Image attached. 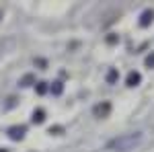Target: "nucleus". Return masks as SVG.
<instances>
[{
  "instance_id": "6",
  "label": "nucleus",
  "mask_w": 154,
  "mask_h": 152,
  "mask_svg": "<svg viewBox=\"0 0 154 152\" xmlns=\"http://www.w3.org/2000/svg\"><path fill=\"white\" fill-rule=\"evenodd\" d=\"M43 119H45V111L43 109H35L33 111V121L35 123H43Z\"/></svg>"
},
{
  "instance_id": "2",
  "label": "nucleus",
  "mask_w": 154,
  "mask_h": 152,
  "mask_svg": "<svg viewBox=\"0 0 154 152\" xmlns=\"http://www.w3.org/2000/svg\"><path fill=\"white\" fill-rule=\"evenodd\" d=\"M25 132H27L25 126H12V128H8V138L14 140V142H19V140L25 138Z\"/></svg>"
},
{
  "instance_id": "13",
  "label": "nucleus",
  "mask_w": 154,
  "mask_h": 152,
  "mask_svg": "<svg viewBox=\"0 0 154 152\" xmlns=\"http://www.w3.org/2000/svg\"><path fill=\"white\" fill-rule=\"evenodd\" d=\"M0 152H8V150H4V148H0Z\"/></svg>"
},
{
  "instance_id": "4",
  "label": "nucleus",
  "mask_w": 154,
  "mask_h": 152,
  "mask_svg": "<svg viewBox=\"0 0 154 152\" xmlns=\"http://www.w3.org/2000/svg\"><path fill=\"white\" fill-rule=\"evenodd\" d=\"M140 80H142V76H140L138 72H130L128 78H125V84H128V86H136V84H140Z\"/></svg>"
},
{
  "instance_id": "9",
  "label": "nucleus",
  "mask_w": 154,
  "mask_h": 152,
  "mask_svg": "<svg viewBox=\"0 0 154 152\" xmlns=\"http://www.w3.org/2000/svg\"><path fill=\"white\" fill-rule=\"evenodd\" d=\"M45 91H48V84H45V82H37V93L45 95Z\"/></svg>"
},
{
  "instance_id": "12",
  "label": "nucleus",
  "mask_w": 154,
  "mask_h": 152,
  "mask_svg": "<svg viewBox=\"0 0 154 152\" xmlns=\"http://www.w3.org/2000/svg\"><path fill=\"white\" fill-rule=\"evenodd\" d=\"M62 132V128L60 126H56V128H49V134H60Z\"/></svg>"
},
{
  "instance_id": "5",
  "label": "nucleus",
  "mask_w": 154,
  "mask_h": 152,
  "mask_svg": "<svg viewBox=\"0 0 154 152\" xmlns=\"http://www.w3.org/2000/svg\"><path fill=\"white\" fill-rule=\"evenodd\" d=\"M152 19H154V12H152V11H146V12L142 14V21H140V27H148Z\"/></svg>"
},
{
  "instance_id": "10",
  "label": "nucleus",
  "mask_w": 154,
  "mask_h": 152,
  "mask_svg": "<svg viewBox=\"0 0 154 152\" xmlns=\"http://www.w3.org/2000/svg\"><path fill=\"white\" fill-rule=\"evenodd\" d=\"M31 80H33V76H31V74H27L23 80H21V86H29V82H31Z\"/></svg>"
},
{
  "instance_id": "1",
  "label": "nucleus",
  "mask_w": 154,
  "mask_h": 152,
  "mask_svg": "<svg viewBox=\"0 0 154 152\" xmlns=\"http://www.w3.org/2000/svg\"><path fill=\"white\" fill-rule=\"evenodd\" d=\"M142 140V134L140 132H134V134H123V136H117L107 144V150H115V152H128L131 150L134 146H138Z\"/></svg>"
},
{
  "instance_id": "3",
  "label": "nucleus",
  "mask_w": 154,
  "mask_h": 152,
  "mask_svg": "<svg viewBox=\"0 0 154 152\" xmlns=\"http://www.w3.org/2000/svg\"><path fill=\"white\" fill-rule=\"evenodd\" d=\"M93 113H95V117H107L109 113H111V103H109V101H103V103L95 105Z\"/></svg>"
},
{
  "instance_id": "11",
  "label": "nucleus",
  "mask_w": 154,
  "mask_h": 152,
  "mask_svg": "<svg viewBox=\"0 0 154 152\" xmlns=\"http://www.w3.org/2000/svg\"><path fill=\"white\" fill-rule=\"evenodd\" d=\"M146 66H148V68H150V66H154V54L146 58Z\"/></svg>"
},
{
  "instance_id": "7",
  "label": "nucleus",
  "mask_w": 154,
  "mask_h": 152,
  "mask_svg": "<svg viewBox=\"0 0 154 152\" xmlns=\"http://www.w3.org/2000/svg\"><path fill=\"white\" fill-rule=\"evenodd\" d=\"M51 93L56 95V97H60V95L64 93V84H62V82H54V84H51Z\"/></svg>"
},
{
  "instance_id": "8",
  "label": "nucleus",
  "mask_w": 154,
  "mask_h": 152,
  "mask_svg": "<svg viewBox=\"0 0 154 152\" xmlns=\"http://www.w3.org/2000/svg\"><path fill=\"white\" fill-rule=\"evenodd\" d=\"M115 80H117V70H115V68H111L109 74H107V82H109V84H113Z\"/></svg>"
}]
</instances>
